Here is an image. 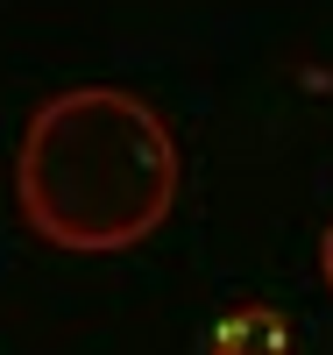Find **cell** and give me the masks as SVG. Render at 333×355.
<instances>
[{"mask_svg": "<svg viewBox=\"0 0 333 355\" xmlns=\"http://www.w3.org/2000/svg\"><path fill=\"white\" fill-rule=\"evenodd\" d=\"M177 135L120 85H71L43 100L15 150V206L50 249L107 256L156 234L177 206Z\"/></svg>", "mask_w": 333, "mask_h": 355, "instance_id": "obj_1", "label": "cell"}, {"mask_svg": "<svg viewBox=\"0 0 333 355\" xmlns=\"http://www.w3.org/2000/svg\"><path fill=\"white\" fill-rule=\"evenodd\" d=\"M213 355H284V320H269V313H227L213 327Z\"/></svg>", "mask_w": 333, "mask_h": 355, "instance_id": "obj_2", "label": "cell"}, {"mask_svg": "<svg viewBox=\"0 0 333 355\" xmlns=\"http://www.w3.org/2000/svg\"><path fill=\"white\" fill-rule=\"evenodd\" d=\"M319 277H326V291H333V220H326V234H319Z\"/></svg>", "mask_w": 333, "mask_h": 355, "instance_id": "obj_3", "label": "cell"}]
</instances>
